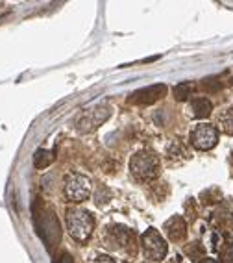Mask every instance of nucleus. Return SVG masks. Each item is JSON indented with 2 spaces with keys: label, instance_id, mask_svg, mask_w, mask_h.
Segmentation results:
<instances>
[{
  "label": "nucleus",
  "instance_id": "21",
  "mask_svg": "<svg viewBox=\"0 0 233 263\" xmlns=\"http://www.w3.org/2000/svg\"><path fill=\"white\" fill-rule=\"evenodd\" d=\"M232 84H233V80H232Z\"/></svg>",
  "mask_w": 233,
  "mask_h": 263
},
{
  "label": "nucleus",
  "instance_id": "4",
  "mask_svg": "<svg viewBox=\"0 0 233 263\" xmlns=\"http://www.w3.org/2000/svg\"><path fill=\"white\" fill-rule=\"evenodd\" d=\"M106 246L109 250L133 254L135 252V234L126 226H109L104 235Z\"/></svg>",
  "mask_w": 233,
  "mask_h": 263
},
{
  "label": "nucleus",
  "instance_id": "18",
  "mask_svg": "<svg viewBox=\"0 0 233 263\" xmlns=\"http://www.w3.org/2000/svg\"><path fill=\"white\" fill-rule=\"evenodd\" d=\"M93 263H117V262L113 260L111 256H108V254H100V256H96V258H94Z\"/></svg>",
  "mask_w": 233,
  "mask_h": 263
},
{
  "label": "nucleus",
  "instance_id": "14",
  "mask_svg": "<svg viewBox=\"0 0 233 263\" xmlns=\"http://www.w3.org/2000/svg\"><path fill=\"white\" fill-rule=\"evenodd\" d=\"M52 161H54V154L50 150L39 149V150L34 154V165H36V169H47Z\"/></svg>",
  "mask_w": 233,
  "mask_h": 263
},
{
  "label": "nucleus",
  "instance_id": "20",
  "mask_svg": "<svg viewBox=\"0 0 233 263\" xmlns=\"http://www.w3.org/2000/svg\"><path fill=\"white\" fill-rule=\"evenodd\" d=\"M200 263H216L215 260H211V258H205L204 262H200Z\"/></svg>",
  "mask_w": 233,
  "mask_h": 263
},
{
  "label": "nucleus",
  "instance_id": "8",
  "mask_svg": "<svg viewBox=\"0 0 233 263\" xmlns=\"http://www.w3.org/2000/svg\"><path fill=\"white\" fill-rule=\"evenodd\" d=\"M165 94H167V85H163V84L148 85V87H143L139 91L131 93L130 96H128V104H135V106H150V104L161 100Z\"/></svg>",
  "mask_w": 233,
  "mask_h": 263
},
{
  "label": "nucleus",
  "instance_id": "10",
  "mask_svg": "<svg viewBox=\"0 0 233 263\" xmlns=\"http://www.w3.org/2000/svg\"><path fill=\"white\" fill-rule=\"evenodd\" d=\"M213 112V104L207 98H193L189 104V115L193 119H205Z\"/></svg>",
  "mask_w": 233,
  "mask_h": 263
},
{
  "label": "nucleus",
  "instance_id": "12",
  "mask_svg": "<svg viewBox=\"0 0 233 263\" xmlns=\"http://www.w3.org/2000/svg\"><path fill=\"white\" fill-rule=\"evenodd\" d=\"M172 93H174V98H176V100L185 102V100L191 98V94L195 93V84H193V82H181V84L174 85Z\"/></svg>",
  "mask_w": 233,
  "mask_h": 263
},
{
  "label": "nucleus",
  "instance_id": "2",
  "mask_svg": "<svg viewBox=\"0 0 233 263\" xmlns=\"http://www.w3.org/2000/svg\"><path fill=\"white\" fill-rule=\"evenodd\" d=\"M67 228L74 241L85 243L94 230V217L87 209L72 207L67 211Z\"/></svg>",
  "mask_w": 233,
  "mask_h": 263
},
{
  "label": "nucleus",
  "instance_id": "17",
  "mask_svg": "<svg viewBox=\"0 0 233 263\" xmlns=\"http://www.w3.org/2000/svg\"><path fill=\"white\" fill-rule=\"evenodd\" d=\"M220 260L222 263H233V243H228L220 250Z\"/></svg>",
  "mask_w": 233,
  "mask_h": 263
},
{
  "label": "nucleus",
  "instance_id": "15",
  "mask_svg": "<svg viewBox=\"0 0 233 263\" xmlns=\"http://www.w3.org/2000/svg\"><path fill=\"white\" fill-rule=\"evenodd\" d=\"M218 128L228 133V135H233V108L226 110L218 115Z\"/></svg>",
  "mask_w": 233,
  "mask_h": 263
},
{
  "label": "nucleus",
  "instance_id": "3",
  "mask_svg": "<svg viewBox=\"0 0 233 263\" xmlns=\"http://www.w3.org/2000/svg\"><path fill=\"white\" fill-rule=\"evenodd\" d=\"M111 113H113L111 106H108V104L93 106V108L85 110V112H82L76 117L74 121L76 130L80 132V133H91V132L98 130L104 122L111 117Z\"/></svg>",
  "mask_w": 233,
  "mask_h": 263
},
{
  "label": "nucleus",
  "instance_id": "16",
  "mask_svg": "<svg viewBox=\"0 0 233 263\" xmlns=\"http://www.w3.org/2000/svg\"><path fill=\"white\" fill-rule=\"evenodd\" d=\"M109 198H111V195H109L108 188H98L96 195H94V204H96L98 207H102L109 202Z\"/></svg>",
  "mask_w": 233,
  "mask_h": 263
},
{
  "label": "nucleus",
  "instance_id": "5",
  "mask_svg": "<svg viewBox=\"0 0 233 263\" xmlns=\"http://www.w3.org/2000/svg\"><path fill=\"white\" fill-rule=\"evenodd\" d=\"M141 246L143 254L150 262H163L168 254V244L156 228H148L141 235Z\"/></svg>",
  "mask_w": 233,
  "mask_h": 263
},
{
  "label": "nucleus",
  "instance_id": "9",
  "mask_svg": "<svg viewBox=\"0 0 233 263\" xmlns=\"http://www.w3.org/2000/svg\"><path fill=\"white\" fill-rule=\"evenodd\" d=\"M163 230H165V234L170 241H183L187 235V223L183 221V217L181 215H172L168 219L167 223L163 225Z\"/></svg>",
  "mask_w": 233,
  "mask_h": 263
},
{
  "label": "nucleus",
  "instance_id": "19",
  "mask_svg": "<svg viewBox=\"0 0 233 263\" xmlns=\"http://www.w3.org/2000/svg\"><path fill=\"white\" fill-rule=\"evenodd\" d=\"M57 263H74V258L69 252H65V254H61V258L57 260Z\"/></svg>",
  "mask_w": 233,
  "mask_h": 263
},
{
  "label": "nucleus",
  "instance_id": "11",
  "mask_svg": "<svg viewBox=\"0 0 233 263\" xmlns=\"http://www.w3.org/2000/svg\"><path fill=\"white\" fill-rule=\"evenodd\" d=\"M185 256L191 260V262H204L205 260V248L204 244L200 243V241H193L191 244H187L185 246Z\"/></svg>",
  "mask_w": 233,
  "mask_h": 263
},
{
  "label": "nucleus",
  "instance_id": "6",
  "mask_svg": "<svg viewBox=\"0 0 233 263\" xmlns=\"http://www.w3.org/2000/svg\"><path fill=\"white\" fill-rule=\"evenodd\" d=\"M63 193L69 202L80 204L89 198L91 195V180L80 174V172H71L65 176V184H63Z\"/></svg>",
  "mask_w": 233,
  "mask_h": 263
},
{
  "label": "nucleus",
  "instance_id": "1",
  "mask_svg": "<svg viewBox=\"0 0 233 263\" xmlns=\"http://www.w3.org/2000/svg\"><path fill=\"white\" fill-rule=\"evenodd\" d=\"M161 170V160L154 150H141L130 160V172L137 182H150L158 178Z\"/></svg>",
  "mask_w": 233,
  "mask_h": 263
},
{
  "label": "nucleus",
  "instance_id": "13",
  "mask_svg": "<svg viewBox=\"0 0 233 263\" xmlns=\"http://www.w3.org/2000/svg\"><path fill=\"white\" fill-rule=\"evenodd\" d=\"M185 147H183V143L179 141V139H172V141L168 143L167 147V156L170 158V160H183L185 158Z\"/></svg>",
  "mask_w": 233,
  "mask_h": 263
},
{
  "label": "nucleus",
  "instance_id": "7",
  "mask_svg": "<svg viewBox=\"0 0 233 263\" xmlns=\"http://www.w3.org/2000/svg\"><path fill=\"white\" fill-rule=\"evenodd\" d=\"M189 141L196 150H211L218 143V128L213 124H196V128L191 132Z\"/></svg>",
  "mask_w": 233,
  "mask_h": 263
}]
</instances>
